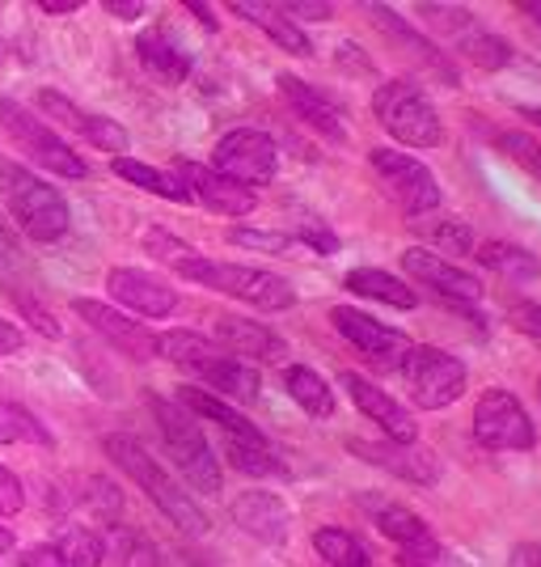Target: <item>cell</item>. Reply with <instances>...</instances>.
<instances>
[{
    "mask_svg": "<svg viewBox=\"0 0 541 567\" xmlns=\"http://www.w3.org/2000/svg\"><path fill=\"white\" fill-rule=\"evenodd\" d=\"M495 144H499L524 174H533V178L541 183V141L538 136H529V132H499Z\"/></svg>",
    "mask_w": 541,
    "mask_h": 567,
    "instance_id": "8d00e7d4",
    "label": "cell"
},
{
    "mask_svg": "<svg viewBox=\"0 0 541 567\" xmlns=\"http://www.w3.org/2000/svg\"><path fill=\"white\" fill-rule=\"evenodd\" d=\"M22 348H25L22 331H18L13 322H4V318H0V355H18Z\"/></svg>",
    "mask_w": 541,
    "mask_h": 567,
    "instance_id": "681fc988",
    "label": "cell"
},
{
    "mask_svg": "<svg viewBox=\"0 0 541 567\" xmlns=\"http://www.w3.org/2000/svg\"><path fill=\"white\" fill-rule=\"evenodd\" d=\"M106 13H115L123 22H136V18H144V4L141 0H106Z\"/></svg>",
    "mask_w": 541,
    "mask_h": 567,
    "instance_id": "f907efd6",
    "label": "cell"
},
{
    "mask_svg": "<svg viewBox=\"0 0 541 567\" xmlns=\"http://www.w3.org/2000/svg\"><path fill=\"white\" fill-rule=\"evenodd\" d=\"M55 550H60V559H64L69 567H102L106 543H102V534H94V529L72 525V529H64V534H60Z\"/></svg>",
    "mask_w": 541,
    "mask_h": 567,
    "instance_id": "d590c367",
    "label": "cell"
},
{
    "mask_svg": "<svg viewBox=\"0 0 541 567\" xmlns=\"http://www.w3.org/2000/svg\"><path fill=\"white\" fill-rule=\"evenodd\" d=\"M106 288L123 309H136L141 318H169L178 313V292L165 280L148 276L141 267H111Z\"/></svg>",
    "mask_w": 541,
    "mask_h": 567,
    "instance_id": "ac0fdd59",
    "label": "cell"
},
{
    "mask_svg": "<svg viewBox=\"0 0 541 567\" xmlns=\"http://www.w3.org/2000/svg\"><path fill=\"white\" fill-rule=\"evenodd\" d=\"M144 250H148V255H157L162 262H169V267H174L178 259H187V255H195L183 237L162 229V225H153V229L144 234Z\"/></svg>",
    "mask_w": 541,
    "mask_h": 567,
    "instance_id": "ab89813d",
    "label": "cell"
},
{
    "mask_svg": "<svg viewBox=\"0 0 541 567\" xmlns=\"http://www.w3.org/2000/svg\"><path fill=\"white\" fill-rule=\"evenodd\" d=\"M520 13H524V18L541 30V4H533V0H520Z\"/></svg>",
    "mask_w": 541,
    "mask_h": 567,
    "instance_id": "11a10c76",
    "label": "cell"
},
{
    "mask_svg": "<svg viewBox=\"0 0 541 567\" xmlns=\"http://www.w3.org/2000/svg\"><path fill=\"white\" fill-rule=\"evenodd\" d=\"M398 373L419 411H445V406H452V402L466 394V385H470L466 364L452 352L431 348V343H415V348L406 352V360H402Z\"/></svg>",
    "mask_w": 541,
    "mask_h": 567,
    "instance_id": "52a82bcc",
    "label": "cell"
},
{
    "mask_svg": "<svg viewBox=\"0 0 541 567\" xmlns=\"http://www.w3.org/2000/svg\"><path fill=\"white\" fill-rule=\"evenodd\" d=\"M280 13L288 18V22H296V18H313V22H326L330 13V4H305V0H292V4H280Z\"/></svg>",
    "mask_w": 541,
    "mask_h": 567,
    "instance_id": "7dc6e473",
    "label": "cell"
},
{
    "mask_svg": "<svg viewBox=\"0 0 541 567\" xmlns=\"http://www.w3.org/2000/svg\"><path fill=\"white\" fill-rule=\"evenodd\" d=\"M85 499H90V508H94L97 517L115 520L123 513V496H118V487H111L106 478H85Z\"/></svg>",
    "mask_w": 541,
    "mask_h": 567,
    "instance_id": "60d3db41",
    "label": "cell"
},
{
    "mask_svg": "<svg viewBox=\"0 0 541 567\" xmlns=\"http://www.w3.org/2000/svg\"><path fill=\"white\" fill-rule=\"evenodd\" d=\"M283 390L313 420H330L334 415V390H330V381L322 373L305 369V364H288L283 369Z\"/></svg>",
    "mask_w": 541,
    "mask_h": 567,
    "instance_id": "f546056e",
    "label": "cell"
},
{
    "mask_svg": "<svg viewBox=\"0 0 541 567\" xmlns=\"http://www.w3.org/2000/svg\"><path fill=\"white\" fill-rule=\"evenodd\" d=\"M275 90H280V97L292 106V115L301 118V123H309L322 141H334V144L347 141V123H343L339 106H334L322 90L305 85V81H301V76H292V72H283L280 81H275Z\"/></svg>",
    "mask_w": 541,
    "mask_h": 567,
    "instance_id": "ffe728a7",
    "label": "cell"
},
{
    "mask_svg": "<svg viewBox=\"0 0 541 567\" xmlns=\"http://www.w3.org/2000/svg\"><path fill=\"white\" fill-rule=\"evenodd\" d=\"M178 406L190 411V415H199V420H208L225 432V441H267V432L259 424H250L241 411H233L229 402H220L212 390H195V385H183L178 390Z\"/></svg>",
    "mask_w": 541,
    "mask_h": 567,
    "instance_id": "cb8c5ba5",
    "label": "cell"
},
{
    "mask_svg": "<svg viewBox=\"0 0 541 567\" xmlns=\"http://www.w3.org/2000/svg\"><path fill=\"white\" fill-rule=\"evenodd\" d=\"M216 339H220L225 352L250 355V360H283L288 355V343L280 334L271 327H262V322H250V318H220Z\"/></svg>",
    "mask_w": 541,
    "mask_h": 567,
    "instance_id": "d4e9b609",
    "label": "cell"
},
{
    "mask_svg": "<svg viewBox=\"0 0 541 567\" xmlns=\"http://www.w3.org/2000/svg\"><path fill=\"white\" fill-rule=\"evenodd\" d=\"M373 525H377L381 534L389 538V543L402 546V555L406 559H415V564H424V559H440V543H436V534L427 529L424 520L415 517L410 508H402V504H389V499H373Z\"/></svg>",
    "mask_w": 541,
    "mask_h": 567,
    "instance_id": "44dd1931",
    "label": "cell"
},
{
    "mask_svg": "<svg viewBox=\"0 0 541 567\" xmlns=\"http://www.w3.org/2000/svg\"><path fill=\"white\" fill-rule=\"evenodd\" d=\"M102 450H106V457H111L118 471L127 474V478H132L144 496L153 499V504H157V508H162L165 517L174 520L183 534H190V538H204V534H208V525H212L208 513L190 499V492L178 483V478H169L165 466H157V457L144 450L136 436L115 432V436H106V441H102Z\"/></svg>",
    "mask_w": 541,
    "mask_h": 567,
    "instance_id": "6da1fadb",
    "label": "cell"
},
{
    "mask_svg": "<svg viewBox=\"0 0 541 567\" xmlns=\"http://www.w3.org/2000/svg\"><path fill=\"white\" fill-rule=\"evenodd\" d=\"M157 355L174 360L178 369H187L195 378H204L208 390L237 402H254L262 390L259 373L250 364H241L233 352H225L220 343L204 339L199 331H169L157 339Z\"/></svg>",
    "mask_w": 541,
    "mask_h": 567,
    "instance_id": "7a4b0ae2",
    "label": "cell"
},
{
    "mask_svg": "<svg viewBox=\"0 0 541 567\" xmlns=\"http://www.w3.org/2000/svg\"><path fill=\"white\" fill-rule=\"evenodd\" d=\"M343 390L352 394L355 411H360V415H368V420H373L389 441H402V445H415V441H419V424H415V415H410V411H406L389 390H381L377 381L360 378V373H343Z\"/></svg>",
    "mask_w": 541,
    "mask_h": 567,
    "instance_id": "9a60e30c",
    "label": "cell"
},
{
    "mask_svg": "<svg viewBox=\"0 0 541 567\" xmlns=\"http://www.w3.org/2000/svg\"><path fill=\"white\" fill-rule=\"evenodd\" d=\"M241 22L259 25L262 34L275 43L280 51H288V55H301V60H309L313 55V43L305 39V30L296 22H288L280 13V4H262V0H237V4H229Z\"/></svg>",
    "mask_w": 541,
    "mask_h": 567,
    "instance_id": "484cf974",
    "label": "cell"
},
{
    "mask_svg": "<svg viewBox=\"0 0 541 567\" xmlns=\"http://www.w3.org/2000/svg\"><path fill=\"white\" fill-rule=\"evenodd\" d=\"M190 13H195L199 22L208 25V30H216V18H212V13H208V9H204V4H195V0H190Z\"/></svg>",
    "mask_w": 541,
    "mask_h": 567,
    "instance_id": "9f6ffc18",
    "label": "cell"
},
{
    "mask_svg": "<svg viewBox=\"0 0 541 567\" xmlns=\"http://www.w3.org/2000/svg\"><path fill=\"white\" fill-rule=\"evenodd\" d=\"M368 18H373V22H377L381 30H385V34H389V39H394V43H398L402 51H410V55H415V60H419V64H424L427 72H436V76H440L445 85H457V81H461V76H457V69H452V60H448L445 51H440V43L424 39V34H419L415 25L406 22V18H398L394 9L368 4Z\"/></svg>",
    "mask_w": 541,
    "mask_h": 567,
    "instance_id": "603a6c76",
    "label": "cell"
},
{
    "mask_svg": "<svg viewBox=\"0 0 541 567\" xmlns=\"http://www.w3.org/2000/svg\"><path fill=\"white\" fill-rule=\"evenodd\" d=\"M229 241H237V246H250V250H267V255H283L288 250V237L280 234H262V229H229Z\"/></svg>",
    "mask_w": 541,
    "mask_h": 567,
    "instance_id": "7bdbcfd3",
    "label": "cell"
},
{
    "mask_svg": "<svg viewBox=\"0 0 541 567\" xmlns=\"http://www.w3.org/2000/svg\"><path fill=\"white\" fill-rule=\"evenodd\" d=\"M136 55H141V64L157 81L165 85H183L190 76V55L178 43H169L162 30H144L141 39H136Z\"/></svg>",
    "mask_w": 541,
    "mask_h": 567,
    "instance_id": "83f0119b",
    "label": "cell"
},
{
    "mask_svg": "<svg viewBox=\"0 0 541 567\" xmlns=\"http://www.w3.org/2000/svg\"><path fill=\"white\" fill-rule=\"evenodd\" d=\"M313 550H318V559L330 567H368V546L360 543L355 534L347 529H339V525H322L318 534H313Z\"/></svg>",
    "mask_w": 541,
    "mask_h": 567,
    "instance_id": "836d02e7",
    "label": "cell"
},
{
    "mask_svg": "<svg viewBox=\"0 0 541 567\" xmlns=\"http://www.w3.org/2000/svg\"><path fill=\"white\" fill-rule=\"evenodd\" d=\"M174 174L187 183L190 199H199L208 213H220V216H246L259 208V199H254V190L233 183V178H225V174H216V169L199 166V162H178Z\"/></svg>",
    "mask_w": 541,
    "mask_h": 567,
    "instance_id": "2e32d148",
    "label": "cell"
},
{
    "mask_svg": "<svg viewBox=\"0 0 541 567\" xmlns=\"http://www.w3.org/2000/svg\"><path fill=\"white\" fill-rule=\"evenodd\" d=\"M508 567H541V546H517L512 550V559H508Z\"/></svg>",
    "mask_w": 541,
    "mask_h": 567,
    "instance_id": "816d5d0a",
    "label": "cell"
},
{
    "mask_svg": "<svg viewBox=\"0 0 541 567\" xmlns=\"http://www.w3.org/2000/svg\"><path fill=\"white\" fill-rule=\"evenodd\" d=\"M0 127L9 132V141L25 148L39 166L48 169V174H64V178H90V166H85V157H76V148L60 141L55 132H48L39 118L25 111L22 102H13V97H0Z\"/></svg>",
    "mask_w": 541,
    "mask_h": 567,
    "instance_id": "8fae6325",
    "label": "cell"
},
{
    "mask_svg": "<svg viewBox=\"0 0 541 567\" xmlns=\"http://www.w3.org/2000/svg\"><path fill=\"white\" fill-rule=\"evenodd\" d=\"M9 550H13V534L0 525V555H9Z\"/></svg>",
    "mask_w": 541,
    "mask_h": 567,
    "instance_id": "6f0895ef",
    "label": "cell"
},
{
    "mask_svg": "<svg viewBox=\"0 0 541 567\" xmlns=\"http://www.w3.org/2000/svg\"><path fill=\"white\" fill-rule=\"evenodd\" d=\"M343 284H347V292H355V297H368V301H381V306L419 309L415 288L402 280V276L381 271V267H352V271L343 276Z\"/></svg>",
    "mask_w": 541,
    "mask_h": 567,
    "instance_id": "4316f807",
    "label": "cell"
},
{
    "mask_svg": "<svg viewBox=\"0 0 541 567\" xmlns=\"http://www.w3.org/2000/svg\"><path fill=\"white\" fill-rule=\"evenodd\" d=\"M22 504H25L22 478L9 471V466H0V517H13V513H22Z\"/></svg>",
    "mask_w": 541,
    "mask_h": 567,
    "instance_id": "ee69618b",
    "label": "cell"
},
{
    "mask_svg": "<svg viewBox=\"0 0 541 567\" xmlns=\"http://www.w3.org/2000/svg\"><path fill=\"white\" fill-rule=\"evenodd\" d=\"M148 406H153V415H157L165 450L174 457L178 474L187 478L195 492L216 496V492H220V462H216V453H212V441L195 424V415L183 411L178 402L162 399V394H148Z\"/></svg>",
    "mask_w": 541,
    "mask_h": 567,
    "instance_id": "5b68a950",
    "label": "cell"
},
{
    "mask_svg": "<svg viewBox=\"0 0 541 567\" xmlns=\"http://www.w3.org/2000/svg\"><path fill=\"white\" fill-rule=\"evenodd\" d=\"M508 322H512L533 348H541V306L538 301H512V306H508Z\"/></svg>",
    "mask_w": 541,
    "mask_h": 567,
    "instance_id": "b9f144b4",
    "label": "cell"
},
{
    "mask_svg": "<svg viewBox=\"0 0 541 567\" xmlns=\"http://www.w3.org/2000/svg\"><path fill=\"white\" fill-rule=\"evenodd\" d=\"M13 255H18V241L9 234V225L0 220V259H13Z\"/></svg>",
    "mask_w": 541,
    "mask_h": 567,
    "instance_id": "f5cc1de1",
    "label": "cell"
},
{
    "mask_svg": "<svg viewBox=\"0 0 541 567\" xmlns=\"http://www.w3.org/2000/svg\"><path fill=\"white\" fill-rule=\"evenodd\" d=\"M347 450H352L355 457H364V462L381 466V471H389L394 478L419 483V487H431V483L440 478L436 457H431L427 450H419V441H415V445H402V441H381V445H368V441L352 436V441H347Z\"/></svg>",
    "mask_w": 541,
    "mask_h": 567,
    "instance_id": "d6986e66",
    "label": "cell"
},
{
    "mask_svg": "<svg viewBox=\"0 0 541 567\" xmlns=\"http://www.w3.org/2000/svg\"><path fill=\"white\" fill-rule=\"evenodd\" d=\"M330 327L343 334L368 364H377V369H385V373H398L406 352L415 348L398 327H385V322H377V318L364 313V309L334 306L330 309Z\"/></svg>",
    "mask_w": 541,
    "mask_h": 567,
    "instance_id": "4fadbf2b",
    "label": "cell"
},
{
    "mask_svg": "<svg viewBox=\"0 0 541 567\" xmlns=\"http://www.w3.org/2000/svg\"><path fill=\"white\" fill-rule=\"evenodd\" d=\"M13 297H18V306H22V313L30 318V327H34V331H43L48 339H60V322H55V318H51L48 309L39 306L30 292H13Z\"/></svg>",
    "mask_w": 541,
    "mask_h": 567,
    "instance_id": "f6af8a7d",
    "label": "cell"
},
{
    "mask_svg": "<svg viewBox=\"0 0 541 567\" xmlns=\"http://www.w3.org/2000/svg\"><path fill=\"white\" fill-rule=\"evenodd\" d=\"M474 259L482 262L487 271L495 276H503V280H538L541 276V259L533 250H524L517 241H482V246H474Z\"/></svg>",
    "mask_w": 541,
    "mask_h": 567,
    "instance_id": "f1b7e54d",
    "label": "cell"
},
{
    "mask_svg": "<svg viewBox=\"0 0 541 567\" xmlns=\"http://www.w3.org/2000/svg\"><path fill=\"white\" fill-rule=\"evenodd\" d=\"M0 190H4V204H9V216L25 229L30 241L39 246H51L69 234L72 216H69V199L60 190L43 183L39 174H30L18 162H4L0 166Z\"/></svg>",
    "mask_w": 541,
    "mask_h": 567,
    "instance_id": "277c9868",
    "label": "cell"
},
{
    "mask_svg": "<svg viewBox=\"0 0 541 567\" xmlns=\"http://www.w3.org/2000/svg\"><path fill=\"white\" fill-rule=\"evenodd\" d=\"M373 115L406 148H436V144L445 141V123L436 115L431 97L415 81H406V76L385 81L373 94Z\"/></svg>",
    "mask_w": 541,
    "mask_h": 567,
    "instance_id": "8992f818",
    "label": "cell"
},
{
    "mask_svg": "<svg viewBox=\"0 0 541 567\" xmlns=\"http://www.w3.org/2000/svg\"><path fill=\"white\" fill-rule=\"evenodd\" d=\"M229 462H233L241 474H254V478H288V466L275 453L271 441H220Z\"/></svg>",
    "mask_w": 541,
    "mask_h": 567,
    "instance_id": "d6a6232c",
    "label": "cell"
},
{
    "mask_svg": "<svg viewBox=\"0 0 541 567\" xmlns=\"http://www.w3.org/2000/svg\"><path fill=\"white\" fill-rule=\"evenodd\" d=\"M72 9H81L76 0H43V13H72Z\"/></svg>",
    "mask_w": 541,
    "mask_h": 567,
    "instance_id": "db71d44e",
    "label": "cell"
},
{
    "mask_svg": "<svg viewBox=\"0 0 541 567\" xmlns=\"http://www.w3.org/2000/svg\"><path fill=\"white\" fill-rule=\"evenodd\" d=\"M538 399H541V378H538Z\"/></svg>",
    "mask_w": 541,
    "mask_h": 567,
    "instance_id": "91938a15",
    "label": "cell"
},
{
    "mask_svg": "<svg viewBox=\"0 0 541 567\" xmlns=\"http://www.w3.org/2000/svg\"><path fill=\"white\" fill-rule=\"evenodd\" d=\"M368 166L377 174L381 190L402 208V216L440 213L445 190H440V183L431 178V169H427L419 157H410V153H402V148H373V153H368Z\"/></svg>",
    "mask_w": 541,
    "mask_h": 567,
    "instance_id": "ba28073f",
    "label": "cell"
},
{
    "mask_svg": "<svg viewBox=\"0 0 541 567\" xmlns=\"http://www.w3.org/2000/svg\"><path fill=\"white\" fill-rule=\"evenodd\" d=\"M424 237L436 241L448 255H474V234H470V225H461V220H436V225L424 229Z\"/></svg>",
    "mask_w": 541,
    "mask_h": 567,
    "instance_id": "f35d334b",
    "label": "cell"
},
{
    "mask_svg": "<svg viewBox=\"0 0 541 567\" xmlns=\"http://www.w3.org/2000/svg\"><path fill=\"white\" fill-rule=\"evenodd\" d=\"M424 13V22L436 25V34L445 39L448 48L457 51L461 60H470L474 69L482 72H499L508 69V60H512V48L495 34V30H487V25L478 22L474 13H466V9H452V4H424L419 9Z\"/></svg>",
    "mask_w": 541,
    "mask_h": 567,
    "instance_id": "30bf717a",
    "label": "cell"
},
{
    "mask_svg": "<svg viewBox=\"0 0 541 567\" xmlns=\"http://www.w3.org/2000/svg\"><path fill=\"white\" fill-rule=\"evenodd\" d=\"M18 567H69V564L60 559L55 546H25L22 555H18Z\"/></svg>",
    "mask_w": 541,
    "mask_h": 567,
    "instance_id": "bcb514c9",
    "label": "cell"
},
{
    "mask_svg": "<svg viewBox=\"0 0 541 567\" xmlns=\"http://www.w3.org/2000/svg\"><path fill=\"white\" fill-rule=\"evenodd\" d=\"M72 309L94 327L115 352L132 355V360H153L157 355V334H148L136 322V318H127V313H118V309L102 306V301H94V297H76L72 301Z\"/></svg>",
    "mask_w": 541,
    "mask_h": 567,
    "instance_id": "e0dca14e",
    "label": "cell"
},
{
    "mask_svg": "<svg viewBox=\"0 0 541 567\" xmlns=\"http://www.w3.org/2000/svg\"><path fill=\"white\" fill-rule=\"evenodd\" d=\"M301 237H305V246H313L318 255H334L339 250V237L322 229V225H301Z\"/></svg>",
    "mask_w": 541,
    "mask_h": 567,
    "instance_id": "c3c4849f",
    "label": "cell"
},
{
    "mask_svg": "<svg viewBox=\"0 0 541 567\" xmlns=\"http://www.w3.org/2000/svg\"><path fill=\"white\" fill-rule=\"evenodd\" d=\"M212 169L250 190L267 187L275 178V169H280V148L262 127H233L216 144Z\"/></svg>",
    "mask_w": 541,
    "mask_h": 567,
    "instance_id": "7c38bea8",
    "label": "cell"
},
{
    "mask_svg": "<svg viewBox=\"0 0 541 567\" xmlns=\"http://www.w3.org/2000/svg\"><path fill=\"white\" fill-rule=\"evenodd\" d=\"M81 136L94 144V148H106V153H123L127 148V127L115 123V118L106 115H85V127H81Z\"/></svg>",
    "mask_w": 541,
    "mask_h": 567,
    "instance_id": "74e56055",
    "label": "cell"
},
{
    "mask_svg": "<svg viewBox=\"0 0 541 567\" xmlns=\"http://www.w3.org/2000/svg\"><path fill=\"white\" fill-rule=\"evenodd\" d=\"M102 543H106L102 567H162V555H157V546L148 543L141 529L115 525V529H111Z\"/></svg>",
    "mask_w": 541,
    "mask_h": 567,
    "instance_id": "1f68e13d",
    "label": "cell"
},
{
    "mask_svg": "<svg viewBox=\"0 0 541 567\" xmlns=\"http://www.w3.org/2000/svg\"><path fill=\"white\" fill-rule=\"evenodd\" d=\"M22 441H34V445H51L48 427L39 424L22 402L0 399V445H22Z\"/></svg>",
    "mask_w": 541,
    "mask_h": 567,
    "instance_id": "e575fe53",
    "label": "cell"
},
{
    "mask_svg": "<svg viewBox=\"0 0 541 567\" xmlns=\"http://www.w3.org/2000/svg\"><path fill=\"white\" fill-rule=\"evenodd\" d=\"M111 169H115L123 183H132V187H141V190H153V195H162V199H174V204H187L190 199L187 183H183L174 169H157V166H148V162H132V157H115Z\"/></svg>",
    "mask_w": 541,
    "mask_h": 567,
    "instance_id": "4dcf8cb0",
    "label": "cell"
},
{
    "mask_svg": "<svg viewBox=\"0 0 541 567\" xmlns=\"http://www.w3.org/2000/svg\"><path fill=\"white\" fill-rule=\"evenodd\" d=\"M474 441L491 453H529L538 445V427L512 390H487L474 402Z\"/></svg>",
    "mask_w": 541,
    "mask_h": 567,
    "instance_id": "9c48e42d",
    "label": "cell"
},
{
    "mask_svg": "<svg viewBox=\"0 0 541 567\" xmlns=\"http://www.w3.org/2000/svg\"><path fill=\"white\" fill-rule=\"evenodd\" d=\"M233 525L262 546L288 543V504L271 492H241L233 499Z\"/></svg>",
    "mask_w": 541,
    "mask_h": 567,
    "instance_id": "7402d4cb",
    "label": "cell"
},
{
    "mask_svg": "<svg viewBox=\"0 0 541 567\" xmlns=\"http://www.w3.org/2000/svg\"><path fill=\"white\" fill-rule=\"evenodd\" d=\"M178 276H187L190 284H204V288H216L225 297H237L254 309H292L296 306V288L283 280V276H271V271H259V267H241V262H220L208 259V255H187V259L174 262Z\"/></svg>",
    "mask_w": 541,
    "mask_h": 567,
    "instance_id": "3957f363",
    "label": "cell"
},
{
    "mask_svg": "<svg viewBox=\"0 0 541 567\" xmlns=\"http://www.w3.org/2000/svg\"><path fill=\"white\" fill-rule=\"evenodd\" d=\"M398 567H427V564H415V559H406V555H402V559H398Z\"/></svg>",
    "mask_w": 541,
    "mask_h": 567,
    "instance_id": "680465c9",
    "label": "cell"
},
{
    "mask_svg": "<svg viewBox=\"0 0 541 567\" xmlns=\"http://www.w3.org/2000/svg\"><path fill=\"white\" fill-rule=\"evenodd\" d=\"M402 271L415 276V280L424 284V288H431L440 301H448V306H457V309H470L482 301V280L470 276V271H461L457 262L431 255V250H419V246L402 250Z\"/></svg>",
    "mask_w": 541,
    "mask_h": 567,
    "instance_id": "5bb4252c",
    "label": "cell"
}]
</instances>
